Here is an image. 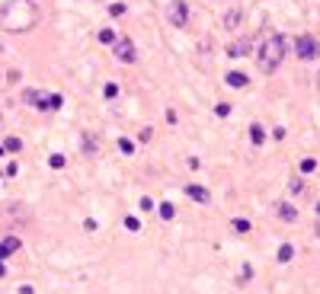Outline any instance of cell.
Instances as JSON below:
<instances>
[{"mask_svg":"<svg viewBox=\"0 0 320 294\" xmlns=\"http://www.w3.org/2000/svg\"><path fill=\"white\" fill-rule=\"evenodd\" d=\"M35 22H39V4L35 0H7L4 10H0V26L7 32H29Z\"/></svg>","mask_w":320,"mask_h":294,"instance_id":"1","label":"cell"},{"mask_svg":"<svg viewBox=\"0 0 320 294\" xmlns=\"http://www.w3.org/2000/svg\"><path fill=\"white\" fill-rule=\"evenodd\" d=\"M285 55H288V42L282 39L279 32L266 35V39L259 42V58H256V61H259V70H266V74H269V70H276L282 61H285Z\"/></svg>","mask_w":320,"mask_h":294,"instance_id":"2","label":"cell"},{"mask_svg":"<svg viewBox=\"0 0 320 294\" xmlns=\"http://www.w3.org/2000/svg\"><path fill=\"white\" fill-rule=\"evenodd\" d=\"M26 102H32L35 109H42V112H55V109H61V96L58 93H39V90H26Z\"/></svg>","mask_w":320,"mask_h":294,"instance_id":"3","label":"cell"},{"mask_svg":"<svg viewBox=\"0 0 320 294\" xmlns=\"http://www.w3.org/2000/svg\"><path fill=\"white\" fill-rule=\"evenodd\" d=\"M294 48H298V58H301V61H314V58H320V42L311 39V35H298Z\"/></svg>","mask_w":320,"mask_h":294,"instance_id":"4","label":"cell"},{"mask_svg":"<svg viewBox=\"0 0 320 294\" xmlns=\"http://www.w3.org/2000/svg\"><path fill=\"white\" fill-rule=\"evenodd\" d=\"M167 19L173 22V26H186L189 22V10H186L183 0H170L167 4Z\"/></svg>","mask_w":320,"mask_h":294,"instance_id":"5","label":"cell"},{"mask_svg":"<svg viewBox=\"0 0 320 294\" xmlns=\"http://www.w3.org/2000/svg\"><path fill=\"white\" fill-rule=\"evenodd\" d=\"M115 58H118L122 64H132V61H135V42H132V39H118V42H115Z\"/></svg>","mask_w":320,"mask_h":294,"instance_id":"6","label":"cell"},{"mask_svg":"<svg viewBox=\"0 0 320 294\" xmlns=\"http://www.w3.org/2000/svg\"><path fill=\"white\" fill-rule=\"evenodd\" d=\"M186 195L192 198V202H202V205L211 202V192L205 189V185H199V182H189V185H186Z\"/></svg>","mask_w":320,"mask_h":294,"instance_id":"7","label":"cell"},{"mask_svg":"<svg viewBox=\"0 0 320 294\" xmlns=\"http://www.w3.org/2000/svg\"><path fill=\"white\" fill-rule=\"evenodd\" d=\"M80 150H84V154H90V157H96V150H100V141H96V135H84L80 138Z\"/></svg>","mask_w":320,"mask_h":294,"instance_id":"8","label":"cell"},{"mask_svg":"<svg viewBox=\"0 0 320 294\" xmlns=\"http://www.w3.org/2000/svg\"><path fill=\"white\" fill-rule=\"evenodd\" d=\"M276 218H279V221H288V224H291V221H298V211H294L291 205H285V202H279V205H276Z\"/></svg>","mask_w":320,"mask_h":294,"instance_id":"9","label":"cell"},{"mask_svg":"<svg viewBox=\"0 0 320 294\" xmlns=\"http://www.w3.org/2000/svg\"><path fill=\"white\" fill-rule=\"evenodd\" d=\"M247 48H250V39H237V42L228 45V58H243Z\"/></svg>","mask_w":320,"mask_h":294,"instance_id":"10","label":"cell"},{"mask_svg":"<svg viewBox=\"0 0 320 294\" xmlns=\"http://www.w3.org/2000/svg\"><path fill=\"white\" fill-rule=\"evenodd\" d=\"M16 250H19V237H7V240H0V262H4L10 253H16Z\"/></svg>","mask_w":320,"mask_h":294,"instance_id":"11","label":"cell"},{"mask_svg":"<svg viewBox=\"0 0 320 294\" xmlns=\"http://www.w3.org/2000/svg\"><path fill=\"white\" fill-rule=\"evenodd\" d=\"M228 87L243 90V87H247V74H237V70H234V74H228Z\"/></svg>","mask_w":320,"mask_h":294,"instance_id":"12","label":"cell"},{"mask_svg":"<svg viewBox=\"0 0 320 294\" xmlns=\"http://www.w3.org/2000/svg\"><path fill=\"white\" fill-rule=\"evenodd\" d=\"M240 19H243L240 10H231V13L224 16V26H228V29H237V26H240Z\"/></svg>","mask_w":320,"mask_h":294,"instance_id":"13","label":"cell"},{"mask_svg":"<svg viewBox=\"0 0 320 294\" xmlns=\"http://www.w3.org/2000/svg\"><path fill=\"white\" fill-rule=\"evenodd\" d=\"M294 259V246L291 243H282L279 246V262H291Z\"/></svg>","mask_w":320,"mask_h":294,"instance_id":"14","label":"cell"},{"mask_svg":"<svg viewBox=\"0 0 320 294\" xmlns=\"http://www.w3.org/2000/svg\"><path fill=\"white\" fill-rule=\"evenodd\" d=\"M100 42H103V45H115V42H118L115 29H103V32H100Z\"/></svg>","mask_w":320,"mask_h":294,"instance_id":"15","label":"cell"},{"mask_svg":"<svg viewBox=\"0 0 320 294\" xmlns=\"http://www.w3.org/2000/svg\"><path fill=\"white\" fill-rule=\"evenodd\" d=\"M231 227H234L237 233H247V230H250V221H247V218H234V221H231Z\"/></svg>","mask_w":320,"mask_h":294,"instance_id":"16","label":"cell"},{"mask_svg":"<svg viewBox=\"0 0 320 294\" xmlns=\"http://www.w3.org/2000/svg\"><path fill=\"white\" fill-rule=\"evenodd\" d=\"M263 138H266L263 128H259V125H250V141H253V144H263Z\"/></svg>","mask_w":320,"mask_h":294,"instance_id":"17","label":"cell"},{"mask_svg":"<svg viewBox=\"0 0 320 294\" xmlns=\"http://www.w3.org/2000/svg\"><path fill=\"white\" fill-rule=\"evenodd\" d=\"M64 163H67V160H64V154H52V157H48V167H52V170H61Z\"/></svg>","mask_w":320,"mask_h":294,"instance_id":"18","label":"cell"},{"mask_svg":"<svg viewBox=\"0 0 320 294\" xmlns=\"http://www.w3.org/2000/svg\"><path fill=\"white\" fill-rule=\"evenodd\" d=\"M173 215H176L173 205H170V202H163V205H160V218H163V221H173Z\"/></svg>","mask_w":320,"mask_h":294,"instance_id":"19","label":"cell"},{"mask_svg":"<svg viewBox=\"0 0 320 294\" xmlns=\"http://www.w3.org/2000/svg\"><path fill=\"white\" fill-rule=\"evenodd\" d=\"M314 170H317V160L314 157H304L301 160V173H314Z\"/></svg>","mask_w":320,"mask_h":294,"instance_id":"20","label":"cell"},{"mask_svg":"<svg viewBox=\"0 0 320 294\" xmlns=\"http://www.w3.org/2000/svg\"><path fill=\"white\" fill-rule=\"evenodd\" d=\"M215 115H218V119H228V115H231V105H228V102H218V105H215Z\"/></svg>","mask_w":320,"mask_h":294,"instance_id":"21","label":"cell"},{"mask_svg":"<svg viewBox=\"0 0 320 294\" xmlns=\"http://www.w3.org/2000/svg\"><path fill=\"white\" fill-rule=\"evenodd\" d=\"M103 96H106V99H115V96H118V87H115V84H106V87H103Z\"/></svg>","mask_w":320,"mask_h":294,"instance_id":"22","label":"cell"},{"mask_svg":"<svg viewBox=\"0 0 320 294\" xmlns=\"http://www.w3.org/2000/svg\"><path fill=\"white\" fill-rule=\"evenodd\" d=\"M118 150H122V154H135V144L128 138H122V141H118Z\"/></svg>","mask_w":320,"mask_h":294,"instance_id":"23","label":"cell"},{"mask_svg":"<svg viewBox=\"0 0 320 294\" xmlns=\"http://www.w3.org/2000/svg\"><path fill=\"white\" fill-rule=\"evenodd\" d=\"M4 147H7V150H19V147H22V141H19V138H7V141H4Z\"/></svg>","mask_w":320,"mask_h":294,"instance_id":"24","label":"cell"},{"mask_svg":"<svg viewBox=\"0 0 320 294\" xmlns=\"http://www.w3.org/2000/svg\"><path fill=\"white\" fill-rule=\"evenodd\" d=\"M288 189H291L294 195H298V192H304V179H291V182H288Z\"/></svg>","mask_w":320,"mask_h":294,"instance_id":"25","label":"cell"},{"mask_svg":"<svg viewBox=\"0 0 320 294\" xmlns=\"http://www.w3.org/2000/svg\"><path fill=\"white\" fill-rule=\"evenodd\" d=\"M125 227L138 233V230H141V221H138V218H125Z\"/></svg>","mask_w":320,"mask_h":294,"instance_id":"26","label":"cell"},{"mask_svg":"<svg viewBox=\"0 0 320 294\" xmlns=\"http://www.w3.org/2000/svg\"><path fill=\"white\" fill-rule=\"evenodd\" d=\"M109 13H112V16H122V13H125V4H112Z\"/></svg>","mask_w":320,"mask_h":294,"instance_id":"27","label":"cell"},{"mask_svg":"<svg viewBox=\"0 0 320 294\" xmlns=\"http://www.w3.org/2000/svg\"><path fill=\"white\" fill-rule=\"evenodd\" d=\"M4 275H7V265H4V262H0V278H4Z\"/></svg>","mask_w":320,"mask_h":294,"instance_id":"28","label":"cell"},{"mask_svg":"<svg viewBox=\"0 0 320 294\" xmlns=\"http://www.w3.org/2000/svg\"><path fill=\"white\" fill-rule=\"evenodd\" d=\"M4 154H7V147H4V144H0V157H4Z\"/></svg>","mask_w":320,"mask_h":294,"instance_id":"29","label":"cell"},{"mask_svg":"<svg viewBox=\"0 0 320 294\" xmlns=\"http://www.w3.org/2000/svg\"><path fill=\"white\" fill-rule=\"evenodd\" d=\"M317 237H320V218H317Z\"/></svg>","mask_w":320,"mask_h":294,"instance_id":"30","label":"cell"},{"mask_svg":"<svg viewBox=\"0 0 320 294\" xmlns=\"http://www.w3.org/2000/svg\"><path fill=\"white\" fill-rule=\"evenodd\" d=\"M317 218H320V205H317Z\"/></svg>","mask_w":320,"mask_h":294,"instance_id":"31","label":"cell"},{"mask_svg":"<svg viewBox=\"0 0 320 294\" xmlns=\"http://www.w3.org/2000/svg\"><path fill=\"white\" fill-rule=\"evenodd\" d=\"M317 84H320V74H317Z\"/></svg>","mask_w":320,"mask_h":294,"instance_id":"32","label":"cell"}]
</instances>
